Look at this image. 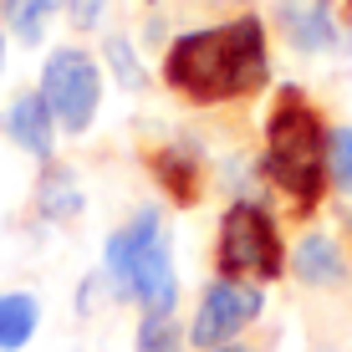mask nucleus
Instances as JSON below:
<instances>
[{
    "instance_id": "20e7f679",
    "label": "nucleus",
    "mask_w": 352,
    "mask_h": 352,
    "mask_svg": "<svg viewBox=\"0 0 352 352\" xmlns=\"http://www.w3.org/2000/svg\"><path fill=\"white\" fill-rule=\"evenodd\" d=\"M286 271V245L276 230L271 210H261L256 199H235L220 214V235H214V276L225 281H281Z\"/></svg>"
},
{
    "instance_id": "f03ea898",
    "label": "nucleus",
    "mask_w": 352,
    "mask_h": 352,
    "mask_svg": "<svg viewBox=\"0 0 352 352\" xmlns=\"http://www.w3.org/2000/svg\"><path fill=\"white\" fill-rule=\"evenodd\" d=\"M327 148H332V133H327L322 113L307 102L301 87H281L265 113V179L296 204L301 214L317 210L327 194Z\"/></svg>"
},
{
    "instance_id": "0eeeda50",
    "label": "nucleus",
    "mask_w": 352,
    "mask_h": 352,
    "mask_svg": "<svg viewBox=\"0 0 352 352\" xmlns=\"http://www.w3.org/2000/svg\"><path fill=\"white\" fill-rule=\"evenodd\" d=\"M6 133H10V143H16L21 153H31V159H41V164L56 159V118H52V107H46L41 87L10 97V107H6Z\"/></svg>"
},
{
    "instance_id": "f3484780",
    "label": "nucleus",
    "mask_w": 352,
    "mask_h": 352,
    "mask_svg": "<svg viewBox=\"0 0 352 352\" xmlns=\"http://www.w3.org/2000/svg\"><path fill=\"white\" fill-rule=\"evenodd\" d=\"M67 6H72V26H77V31H92L97 21H102V6H107V0H67Z\"/></svg>"
},
{
    "instance_id": "6e6552de",
    "label": "nucleus",
    "mask_w": 352,
    "mask_h": 352,
    "mask_svg": "<svg viewBox=\"0 0 352 352\" xmlns=\"http://www.w3.org/2000/svg\"><path fill=\"white\" fill-rule=\"evenodd\" d=\"M148 174L159 179V189L174 204H199L204 194V164L189 143H164V148L148 153Z\"/></svg>"
},
{
    "instance_id": "dca6fc26",
    "label": "nucleus",
    "mask_w": 352,
    "mask_h": 352,
    "mask_svg": "<svg viewBox=\"0 0 352 352\" xmlns=\"http://www.w3.org/2000/svg\"><path fill=\"white\" fill-rule=\"evenodd\" d=\"M107 62H113V77L123 82V87H143V72H138V62H133L123 36H107Z\"/></svg>"
},
{
    "instance_id": "39448f33",
    "label": "nucleus",
    "mask_w": 352,
    "mask_h": 352,
    "mask_svg": "<svg viewBox=\"0 0 352 352\" xmlns=\"http://www.w3.org/2000/svg\"><path fill=\"white\" fill-rule=\"evenodd\" d=\"M41 97L52 107L56 128L62 133H87L97 118V102H102V72L82 46H56L41 67Z\"/></svg>"
},
{
    "instance_id": "9b49d317",
    "label": "nucleus",
    "mask_w": 352,
    "mask_h": 352,
    "mask_svg": "<svg viewBox=\"0 0 352 352\" xmlns=\"http://www.w3.org/2000/svg\"><path fill=\"white\" fill-rule=\"evenodd\" d=\"M291 271H296L301 286H342L347 281L342 250H337L332 235H301L296 256H291Z\"/></svg>"
},
{
    "instance_id": "6ab92c4d",
    "label": "nucleus",
    "mask_w": 352,
    "mask_h": 352,
    "mask_svg": "<svg viewBox=\"0 0 352 352\" xmlns=\"http://www.w3.org/2000/svg\"><path fill=\"white\" fill-rule=\"evenodd\" d=\"M0 67H6V36H0Z\"/></svg>"
},
{
    "instance_id": "9d476101",
    "label": "nucleus",
    "mask_w": 352,
    "mask_h": 352,
    "mask_svg": "<svg viewBox=\"0 0 352 352\" xmlns=\"http://www.w3.org/2000/svg\"><path fill=\"white\" fill-rule=\"evenodd\" d=\"M36 214L52 220V225L77 220L82 214V179H77V168H67L56 159L41 168V179H36Z\"/></svg>"
},
{
    "instance_id": "f257e3e1",
    "label": "nucleus",
    "mask_w": 352,
    "mask_h": 352,
    "mask_svg": "<svg viewBox=\"0 0 352 352\" xmlns=\"http://www.w3.org/2000/svg\"><path fill=\"white\" fill-rule=\"evenodd\" d=\"M271 82V46L261 16H235L204 31H184L164 52V87L194 107L245 102Z\"/></svg>"
},
{
    "instance_id": "aec40b11",
    "label": "nucleus",
    "mask_w": 352,
    "mask_h": 352,
    "mask_svg": "<svg viewBox=\"0 0 352 352\" xmlns=\"http://www.w3.org/2000/svg\"><path fill=\"white\" fill-rule=\"evenodd\" d=\"M347 16H352V0H347Z\"/></svg>"
},
{
    "instance_id": "a211bd4d",
    "label": "nucleus",
    "mask_w": 352,
    "mask_h": 352,
    "mask_svg": "<svg viewBox=\"0 0 352 352\" xmlns=\"http://www.w3.org/2000/svg\"><path fill=\"white\" fill-rule=\"evenodd\" d=\"M214 352H256V347H235V342H225V347H214Z\"/></svg>"
},
{
    "instance_id": "1a4fd4ad",
    "label": "nucleus",
    "mask_w": 352,
    "mask_h": 352,
    "mask_svg": "<svg viewBox=\"0 0 352 352\" xmlns=\"http://www.w3.org/2000/svg\"><path fill=\"white\" fill-rule=\"evenodd\" d=\"M281 31L296 52H327L337 41L332 0H281Z\"/></svg>"
},
{
    "instance_id": "7ed1b4c3",
    "label": "nucleus",
    "mask_w": 352,
    "mask_h": 352,
    "mask_svg": "<svg viewBox=\"0 0 352 352\" xmlns=\"http://www.w3.org/2000/svg\"><path fill=\"white\" fill-rule=\"evenodd\" d=\"M102 276L118 301H138L148 317H174L179 307V271L174 245L159 210H138L128 225H118L102 245Z\"/></svg>"
},
{
    "instance_id": "ddd939ff",
    "label": "nucleus",
    "mask_w": 352,
    "mask_h": 352,
    "mask_svg": "<svg viewBox=\"0 0 352 352\" xmlns=\"http://www.w3.org/2000/svg\"><path fill=\"white\" fill-rule=\"evenodd\" d=\"M62 10V0H0V16H6V26L21 36L26 46H36L46 36V21Z\"/></svg>"
},
{
    "instance_id": "f8f14e48",
    "label": "nucleus",
    "mask_w": 352,
    "mask_h": 352,
    "mask_svg": "<svg viewBox=\"0 0 352 352\" xmlns=\"http://www.w3.org/2000/svg\"><path fill=\"white\" fill-rule=\"evenodd\" d=\"M36 332H41V301L31 291H0V352L31 347Z\"/></svg>"
},
{
    "instance_id": "423d86ee",
    "label": "nucleus",
    "mask_w": 352,
    "mask_h": 352,
    "mask_svg": "<svg viewBox=\"0 0 352 352\" xmlns=\"http://www.w3.org/2000/svg\"><path fill=\"white\" fill-rule=\"evenodd\" d=\"M261 311H265V291L256 281H225V276H214L204 286L194 317H189V347L214 352V347L235 342L250 322H261Z\"/></svg>"
},
{
    "instance_id": "2eb2a0df",
    "label": "nucleus",
    "mask_w": 352,
    "mask_h": 352,
    "mask_svg": "<svg viewBox=\"0 0 352 352\" xmlns=\"http://www.w3.org/2000/svg\"><path fill=\"white\" fill-rule=\"evenodd\" d=\"M327 168H332V184L352 194V128L332 133V148H327Z\"/></svg>"
},
{
    "instance_id": "4468645a",
    "label": "nucleus",
    "mask_w": 352,
    "mask_h": 352,
    "mask_svg": "<svg viewBox=\"0 0 352 352\" xmlns=\"http://www.w3.org/2000/svg\"><path fill=\"white\" fill-rule=\"evenodd\" d=\"M133 352H184V332H179L174 317H148V311H143Z\"/></svg>"
}]
</instances>
